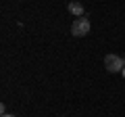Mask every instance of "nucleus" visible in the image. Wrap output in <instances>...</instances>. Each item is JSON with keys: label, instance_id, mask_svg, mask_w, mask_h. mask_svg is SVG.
I'll return each instance as SVG.
<instances>
[{"label": "nucleus", "instance_id": "nucleus-1", "mask_svg": "<svg viewBox=\"0 0 125 117\" xmlns=\"http://www.w3.org/2000/svg\"><path fill=\"white\" fill-rule=\"evenodd\" d=\"M104 67L108 73H119L125 67V58H121L119 54H106L104 57Z\"/></svg>", "mask_w": 125, "mask_h": 117}, {"label": "nucleus", "instance_id": "nucleus-2", "mask_svg": "<svg viewBox=\"0 0 125 117\" xmlns=\"http://www.w3.org/2000/svg\"><path fill=\"white\" fill-rule=\"evenodd\" d=\"M71 34L77 36V38L88 36V34H90V21L85 17H77L75 21H73V25H71Z\"/></svg>", "mask_w": 125, "mask_h": 117}, {"label": "nucleus", "instance_id": "nucleus-3", "mask_svg": "<svg viewBox=\"0 0 125 117\" xmlns=\"http://www.w3.org/2000/svg\"><path fill=\"white\" fill-rule=\"evenodd\" d=\"M69 13L71 15H75V17H83V4L81 2H69Z\"/></svg>", "mask_w": 125, "mask_h": 117}, {"label": "nucleus", "instance_id": "nucleus-4", "mask_svg": "<svg viewBox=\"0 0 125 117\" xmlns=\"http://www.w3.org/2000/svg\"><path fill=\"white\" fill-rule=\"evenodd\" d=\"M2 117H15V115H10V113H6V115H2Z\"/></svg>", "mask_w": 125, "mask_h": 117}, {"label": "nucleus", "instance_id": "nucleus-5", "mask_svg": "<svg viewBox=\"0 0 125 117\" xmlns=\"http://www.w3.org/2000/svg\"><path fill=\"white\" fill-rule=\"evenodd\" d=\"M121 73H123V77H125V67H123V71H121Z\"/></svg>", "mask_w": 125, "mask_h": 117}]
</instances>
